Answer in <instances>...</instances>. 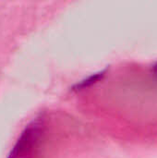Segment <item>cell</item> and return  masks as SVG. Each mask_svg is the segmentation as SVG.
Wrapping results in <instances>:
<instances>
[{
    "label": "cell",
    "instance_id": "cell-1",
    "mask_svg": "<svg viewBox=\"0 0 157 158\" xmlns=\"http://www.w3.org/2000/svg\"><path fill=\"white\" fill-rule=\"evenodd\" d=\"M37 134H38L37 125H33L28 128L23 132L21 138L19 140L9 158H19V156H21L23 154H25L27 150L31 146V143L35 141Z\"/></svg>",
    "mask_w": 157,
    "mask_h": 158
},
{
    "label": "cell",
    "instance_id": "cell-2",
    "mask_svg": "<svg viewBox=\"0 0 157 158\" xmlns=\"http://www.w3.org/2000/svg\"><path fill=\"white\" fill-rule=\"evenodd\" d=\"M104 73H105V71L97 72V73L92 75L91 77H89V78L83 80V81H81V82H79L78 84H76V85L74 86V88H75L74 90H81V89H83V88H86V87H88V86H90V85L95 83L96 81H98L99 80L102 79Z\"/></svg>",
    "mask_w": 157,
    "mask_h": 158
},
{
    "label": "cell",
    "instance_id": "cell-3",
    "mask_svg": "<svg viewBox=\"0 0 157 158\" xmlns=\"http://www.w3.org/2000/svg\"><path fill=\"white\" fill-rule=\"evenodd\" d=\"M153 69H154V71H155V73L157 74V63H156V64H155V65H154Z\"/></svg>",
    "mask_w": 157,
    "mask_h": 158
}]
</instances>
